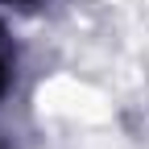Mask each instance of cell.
Masks as SVG:
<instances>
[{
  "instance_id": "cell-1",
  "label": "cell",
  "mask_w": 149,
  "mask_h": 149,
  "mask_svg": "<svg viewBox=\"0 0 149 149\" xmlns=\"http://www.w3.org/2000/svg\"><path fill=\"white\" fill-rule=\"evenodd\" d=\"M8 91V58H4V50H0V95Z\"/></svg>"
}]
</instances>
